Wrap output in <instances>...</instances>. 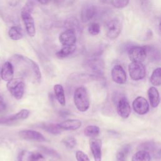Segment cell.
Instances as JSON below:
<instances>
[{"label": "cell", "mask_w": 161, "mask_h": 161, "mask_svg": "<svg viewBox=\"0 0 161 161\" xmlns=\"http://www.w3.org/2000/svg\"><path fill=\"white\" fill-rule=\"evenodd\" d=\"M74 102L76 108L80 112H86L89 108L90 103L86 89L80 86L74 93Z\"/></svg>", "instance_id": "6da1fadb"}, {"label": "cell", "mask_w": 161, "mask_h": 161, "mask_svg": "<svg viewBox=\"0 0 161 161\" xmlns=\"http://www.w3.org/2000/svg\"><path fill=\"white\" fill-rule=\"evenodd\" d=\"M7 89L16 99H21L25 91V83L23 79L18 77L12 79L7 83Z\"/></svg>", "instance_id": "7a4b0ae2"}, {"label": "cell", "mask_w": 161, "mask_h": 161, "mask_svg": "<svg viewBox=\"0 0 161 161\" xmlns=\"http://www.w3.org/2000/svg\"><path fill=\"white\" fill-rule=\"evenodd\" d=\"M14 57L16 60H18L25 64L32 72L34 77L38 82H40L42 79V74L38 65L31 58L23 55H14Z\"/></svg>", "instance_id": "3957f363"}, {"label": "cell", "mask_w": 161, "mask_h": 161, "mask_svg": "<svg viewBox=\"0 0 161 161\" xmlns=\"http://www.w3.org/2000/svg\"><path fill=\"white\" fill-rule=\"evenodd\" d=\"M21 16L28 35L31 37H33L36 34V28L31 13L23 8L21 11Z\"/></svg>", "instance_id": "277c9868"}, {"label": "cell", "mask_w": 161, "mask_h": 161, "mask_svg": "<svg viewBox=\"0 0 161 161\" xmlns=\"http://www.w3.org/2000/svg\"><path fill=\"white\" fill-rule=\"evenodd\" d=\"M128 71L131 79L134 80L143 79L146 75V69L142 63H130L128 66Z\"/></svg>", "instance_id": "5b68a950"}, {"label": "cell", "mask_w": 161, "mask_h": 161, "mask_svg": "<svg viewBox=\"0 0 161 161\" xmlns=\"http://www.w3.org/2000/svg\"><path fill=\"white\" fill-rule=\"evenodd\" d=\"M147 55V49L146 47L134 46L128 50V56L132 62L142 63Z\"/></svg>", "instance_id": "8992f818"}, {"label": "cell", "mask_w": 161, "mask_h": 161, "mask_svg": "<svg viewBox=\"0 0 161 161\" xmlns=\"http://www.w3.org/2000/svg\"><path fill=\"white\" fill-rule=\"evenodd\" d=\"M77 36L75 30L72 28H68L62 32L59 36V41L64 47H70L75 45Z\"/></svg>", "instance_id": "52a82bcc"}, {"label": "cell", "mask_w": 161, "mask_h": 161, "mask_svg": "<svg viewBox=\"0 0 161 161\" xmlns=\"http://www.w3.org/2000/svg\"><path fill=\"white\" fill-rule=\"evenodd\" d=\"M121 31V25L119 19L114 18L107 24L106 36L111 40L116 39Z\"/></svg>", "instance_id": "ba28073f"}, {"label": "cell", "mask_w": 161, "mask_h": 161, "mask_svg": "<svg viewBox=\"0 0 161 161\" xmlns=\"http://www.w3.org/2000/svg\"><path fill=\"white\" fill-rule=\"evenodd\" d=\"M116 101V109L118 114L123 118H127L131 113V107L126 98L121 96Z\"/></svg>", "instance_id": "9c48e42d"}, {"label": "cell", "mask_w": 161, "mask_h": 161, "mask_svg": "<svg viewBox=\"0 0 161 161\" xmlns=\"http://www.w3.org/2000/svg\"><path fill=\"white\" fill-rule=\"evenodd\" d=\"M29 114H30V112L28 109H23L15 114H13L8 116L1 117L0 125H6V124H9L18 120L25 119L28 117Z\"/></svg>", "instance_id": "30bf717a"}, {"label": "cell", "mask_w": 161, "mask_h": 161, "mask_svg": "<svg viewBox=\"0 0 161 161\" xmlns=\"http://www.w3.org/2000/svg\"><path fill=\"white\" fill-rule=\"evenodd\" d=\"M18 135L23 139L36 142H45V136L40 132L32 130H23L19 131Z\"/></svg>", "instance_id": "8fae6325"}, {"label": "cell", "mask_w": 161, "mask_h": 161, "mask_svg": "<svg viewBox=\"0 0 161 161\" xmlns=\"http://www.w3.org/2000/svg\"><path fill=\"white\" fill-rule=\"evenodd\" d=\"M111 77L113 80L119 84H125L126 81V73L120 65H114L111 70Z\"/></svg>", "instance_id": "7c38bea8"}, {"label": "cell", "mask_w": 161, "mask_h": 161, "mask_svg": "<svg viewBox=\"0 0 161 161\" xmlns=\"http://www.w3.org/2000/svg\"><path fill=\"white\" fill-rule=\"evenodd\" d=\"M134 111L139 114H145L149 111V104L147 100L142 96H138L132 104Z\"/></svg>", "instance_id": "4fadbf2b"}, {"label": "cell", "mask_w": 161, "mask_h": 161, "mask_svg": "<svg viewBox=\"0 0 161 161\" xmlns=\"http://www.w3.org/2000/svg\"><path fill=\"white\" fill-rule=\"evenodd\" d=\"M97 8L92 4H86L82 6L80 11V19L83 23H87L92 19L96 14Z\"/></svg>", "instance_id": "5bb4252c"}, {"label": "cell", "mask_w": 161, "mask_h": 161, "mask_svg": "<svg viewBox=\"0 0 161 161\" xmlns=\"http://www.w3.org/2000/svg\"><path fill=\"white\" fill-rule=\"evenodd\" d=\"M89 146L94 161H101L102 158V142L101 140L92 138L89 140Z\"/></svg>", "instance_id": "9a60e30c"}, {"label": "cell", "mask_w": 161, "mask_h": 161, "mask_svg": "<svg viewBox=\"0 0 161 161\" xmlns=\"http://www.w3.org/2000/svg\"><path fill=\"white\" fill-rule=\"evenodd\" d=\"M87 67L96 74H102L104 72V63L99 58H91L87 62Z\"/></svg>", "instance_id": "2e32d148"}, {"label": "cell", "mask_w": 161, "mask_h": 161, "mask_svg": "<svg viewBox=\"0 0 161 161\" xmlns=\"http://www.w3.org/2000/svg\"><path fill=\"white\" fill-rule=\"evenodd\" d=\"M13 75L14 69L12 64L8 61L4 62L1 70V79L3 80L8 82L13 79Z\"/></svg>", "instance_id": "e0dca14e"}, {"label": "cell", "mask_w": 161, "mask_h": 161, "mask_svg": "<svg viewBox=\"0 0 161 161\" xmlns=\"http://www.w3.org/2000/svg\"><path fill=\"white\" fill-rule=\"evenodd\" d=\"M82 123L79 119H68L63 121L59 124L62 130H76L81 126Z\"/></svg>", "instance_id": "ac0fdd59"}, {"label": "cell", "mask_w": 161, "mask_h": 161, "mask_svg": "<svg viewBox=\"0 0 161 161\" xmlns=\"http://www.w3.org/2000/svg\"><path fill=\"white\" fill-rule=\"evenodd\" d=\"M21 161H45L44 156L39 152H23L21 154Z\"/></svg>", "instance_id": "d6986e66"}, {"label": "cell", "mask_w": 161, "mask_h": 161, "mask_svg": "<svg viewBox=\"0 0 161 161\" xmlns=\"http://www.w3.org/2000/svg\"><path fill=\"white\" fill-rule=\"evenodd\" d=\"M148 96L152 107L156 108L160 103V95L158 90L155 87H151L148 90Z\"/></svg>", "instance_id": "ffe728a7"}, {"label": "cell", "mask_w": 161, "mask_h": 161, "mask_svg": "<svg viewBox=\"0 0 161 161\" xmlns=\"http://www.w3.org/2000/svg\"><path fill=\"white\" fill-rule=\"evenodd\" d=\"M54 94L57 100L61 106L65 105V97L63 86L60 84H57L53 87Z\"/></svg>", "instance_id": "44dd1931"}, {"label": "cell", "mask_w": 161, "mask_h": 161, "mask_svg": "<svg viewBox=\"0 0 161 161\" xmlns=\"http://www.w3.org/2000/svg\"><path fill=\"white\" fill-rule=\"evenodd\" d=\"M41 127L46 131L53 135H58L61 133L62 131V129L59 126V124L43 123H42Z\"/></svg>", "instance_id": "7402d4cb"}, {"label": "cell", "mask_w": 161, "mask_h": 161, "mask_svg": "<svg viewBox=\"0 0 161 161\" xmlns=\"http://www.w3.org/2000/svg\"><path fill=\"white\" fill-rule=\"evenodd\" d=\"M75 49H76L75 45L70 46V47H68V46L63 47L61 49H60L55 53V55L58 58H64L72 55L75 52Z\"/></svg>", "instance_id": "603a6c76"}, {"label": "cell", "mask_w": 161, "mask_h": 161, "mask_svg": "<svg viewBox=\"0 0 161 161\" xmlns=\"http://www.w3.org/2000/svg\"><path fill=\"white\" fill-rule=\"evenodd\" d=\"M8 35L13 40H19L23 38L22 29L18 26H11L8 31Z\"/></svg>", "instance_id": "cb8c5ba5"}, {"label": "cell", "mask_w": 161, "mask_h": 161, "mask_svg": "<svg viewBox=\"0 0 161 161\" xmlns=\"http://www.w3.org/2000/svg\"><path fill=\"white\" fill-rule=\"evenodd\" d=\"M131 161H151V156L148 152L141 150L133 155Z\"/></svg>", "instance_id": "d4e9b609"}, {"label": "cell", "mask_w": 161, "mask_h": 161, "mask_svg": "<svg viewBox=\"0 0 161 161\" xmlns=\"http://www.w3.org/2000/svg\"><path fill=\"white\" fill-rule=\"evenodd\" d=\"M100 129L96 125H89L86 126L84 130V133L86 136L91 137V138H95L99 135Z\"/></svg>", "instance_id": "484cf974"}, {"label": "cell", "mask_w": 161, "mask_h": 161, "mask_svg": "<svg viewBox=\"0 0 161 161\" xmlns=\"http://www.w3.org/2000/svg\"><path fill=\"white\" fill-rule=\"evenodd\" d=\"M150 80L153 86H159L161 85V67L157 68L153 71Z\"/></svg>", "instance_id": "4316f807"}, {"label": "cell", "mask_w": 161, "mask_h": 161, "mask_svg": "<svg viewBox=\"0 0 161 161\" xmlns=\"http://www.w3.org/2000/svg\"><path fill=\"white\" fill-rule=\"evenodd\" d=\"M130 150L128 145H125L121 149H120L116 153V161H125L126 157Z\"/></svg>", "instance_id": "83f0119b"}, {"label": "cell", "mask_w": 161, "mask_h": 161, "mask_svg": "<svg viewBox=\"0 0 161 161\" xmlns=\"http://www.w3.org/2000/svg\"><path fill=\"white\" fill-rule=\"evenodd\" d=\"M63 143L65 146L70 149L74 148L77 145V141L73 136H67L62 140Z\"/></svg>", "instance_id": "f1b7e54d"}, {"label": "cell", "mask_w": 161, "mask_h": 161, "mask_svg": "<svg viewBox=\"0 0 161 161\" xmlns=\"http://www.w3.org/2000/svg\"><path fill=\"white\" fill-rule=\"evenodd\" d=\"M88 31L92 35H97L100 32V25L97 23H92L88 26Z\"/></svg>", "instance_id": "f546056e"}, {"label": "cell", "mask_w": 161, "mask_h": 161, "mask_svg": "<svg viewBox=\"0 0 161 161\" xmlns=\"http://www.w3.org/2000/svg\"><path fill=\"white\" fill-rule=\"evenodd\" d=\"M110 3L114 7L116 8H123L128 5L129 1L127 0H113Z\"/></svg>", "instance_id": "4dcf8cb0"}, {"label": "cell", "mask_w": 161, "mask_h": 161, "mask_svg": "<svg viewBox=\"0 0 161 161\" xmlns=\"http://www.w3.org/2000/svg\"><path fill=\"white\" fill-rule=\"evenodd\" d=\"M75 158L77 161H90L88 156L82 151L78 150L75 153Z\"/></svg>", "instance_id": "1f68e13d"}, {"label": "cell", "mask_w": 161, "mask_h": 161, "mask_svg": "<svg viewBox=\"0 0 161 161\" xmlns=\"http://www.w3.org/2000/svg\"><path fill=\"white\" fill-rule=\"evenodd\" d=\"M6 108V104L4 103V102L3 101V98L1 96V94H0V112H2L4 110H5Z\"/></svg>", "instance_id": "d6a6232c"}, {"label": "cell", "mask_w": 161, "mask_h": 161, "mask_svg": "<svg viewBox=\"0 0 161 161\" xmlns=\"http://www.w3.org/2000/svg\"><path fill=\"white\" fill-rule=\"evenodd\" d=\"M61 112L62 113H60V115L62 116H67V115H69L70 114L69 111H67V110H62Z\"/></svg>", "instance_id": "836d02e7"}, {"label": "cell", "mask_w": 161, "mask_h": 161, "mask_svg": "<svg viewBox=\"0 0 161 161\" xmlns=\"http://www.w3.org/2000/svg\"><path fill=\"white\" fill-rule=\"evenodd\" d=\"M38 3H41V4H45L48 3V1H38Z\"/></svg>", "instance_id": "e575fe53"}, {"label": "cell", "mask_w": 161, "mask_h": 161, "mask_svg": "<svg viewBox=\"0 0 161 161\" xmlns=\"http://www.w3.org/2000/svg\"><path fill=\"white\" fill-rule=\"evenodd\" d=\"M159 30L161 31V19H160V21L159 23Z\"/></svg>", "instance_id": "d590c367"}, {"label": "cell", "mask_w": 161, "mask_h": 161, "mask_svg": "<svg viewBox=\"0 0 161 161\" xmlns=\"http://www.w3.org/2000/svg\"><path fill=\"white\" fill-rule=\"evenodd\" d=\"M0 76H1V70H0Z\"/></svg>", "instance_id": "8d00e7d4"}]
</instances>
